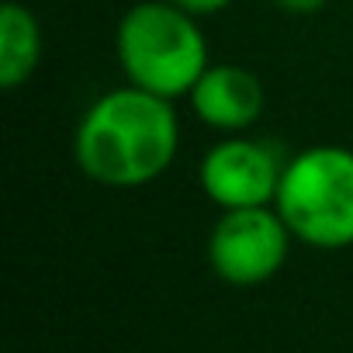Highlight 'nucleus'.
Listing matches in <instances>:
<instances>
[{"label": "nucleus", "instance_id": "f257e3e1", "mask_svg": "<svg viewBox=\"0 0 353 353\" xmlns=\"http://www.w3.org/2000/svg\"><path fill=\"white\" fill-rule=\"evenodd\" d=\"M181 152V118L173 101L121 83L94 97L73 132V159L87 181L111 191L145 188Z\"/></svg>", "mask_w": 353, "mask_h": 353}, {"label": "nucleus", "instance_id": "f03ea898", "mask_svg": "<svg viewBox=\"0 0 353 353\" xmlns=\"http://www.w3.org/2000/svg\"><path fill=\"white\" fill-rule=\"evenodd\" d=\"M191 11L173 0H139L114 28V56L125 83L166 101L188 97L208 63V39Z\"/></svg>", "mask_w": 353, "mask_h": 353}, {"label": "nucleus", "instance_id": "7ed1b4c3", "mask_svg": "<svg viewBox=\"0 0 353 353\" xmlns=\"http://www.w3.org/2000/svg\"><path fill=\"white\" fill-rule=\"evenodd\" d=\"M274 208L308 250L353 246V149L308 145L288 156Z\"/></svg>", "mask_w": 353, "mask_h": 353}, {"label": "nucleus", "instance_id": "20e7f679", "mask_svg": "<svg viewBox=\"0 0 353 353\" xmlns=\"http://www.w3.org/2000/svg\"><path fill=\"white\" fill-rule=\"evenodd\" d=\"M291 243L294 236L274 205L222 212L208 236V267L232 288H260L281 274Z\"/></svg>", "mask_w": 353, "mask_h": 353}, {"label": "nucleus", "instance_id": "39448f33", "mask_svg": "<svg viewBox=\"0 0 353 353\" xmlns=\"http://www.w3.org/2000/svg\"><path fill=\"white\" fill-rule=\"evenodd\" d=\"M284 156L274 142L253 135H222L198 163V184L219 212L274 205L284 173Z\"/></svg>", "mask_w": 353, "mask_h": 353}, {"label": "nucleus", "instance_id": "423d86ee", "mask_svg": "<svg viewBox=\"0 0 353 353\" xmlns=\"http://www.w3.org/2000/svg\"><path fill=\"white\" fill-rule=\"evenodd\" d=\"M188 101H191L194 118L205 128L222 132V135H239L260 121L267 94L253 70L236 66V63H219L201 73Z\"/></svg>", "mask_w": 353, "mask_h": 353}, {"label": "nucleus", "instance_id": "0eeeda50", "mask_svg": "<svg viewBox=\"0 0 353 353\" xmlns=\"http://www.w3.org/2000/svg\"><path fill=\"white\" fill-rule=\"evenodd\" d=\"M42 25L32 8L8 0L0 8V87H25L42 63Z\"/></svg>", "mask_w": 353, "mask_h": 353}, {"label": "nucleus", "instance_id": "6e6552de", "mask_svg": "<svg viewBox=\"0 0 353 353\" xmlns=\"http://www.w3.org/2000/svg\"><path fill=\"white\" fill-rule=\"evenodd\" d=\"M176 8H184V11H191L194 18H212V14H219V11H225L232 0H173Z\"/></svg>", "mask_w": 353, "mask_h": 353}, {"label": "nucleus", "instance_id": "1a4fd4ad", "mask_svg": "<svg viewBox=\"0 0 353 353\" xmlns=\"http://www.w3.org/2000/svg\"><path fill=\"white\" fill-rule=\"evenodd\" d=\"M270 4L288 11V14H315V11H322L329 4V0H270Z\"/></svg>", "mask_w": 353, "mask_h": 353}]
</instances>
